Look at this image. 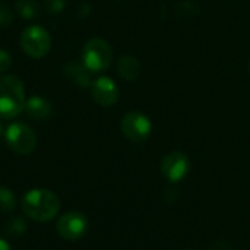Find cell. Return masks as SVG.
<instances>
[{"instance_id": "6da1fadb", "label": "cell", "mask_w": 250, "mask_h": 250, "mask_svg": "<svg viewBox=\"0 0 250 250\" xmlns=\"http://www.w3.org/2000/svg\"><path fill=\"white\" fill-rule=\"evenodd\" d=\"M22 211L34 221H51L60 211V199L48 189H32L22 198Z\"/></svg>"}, {"instance_id": "7a4b0ae2", "label": "cell", "mask_w": 250, "mask_h": 250, "mask_svg": "<svg viewBox=\"0 0 250 250\" xmlns=\"http://www.w3.org/2000/svg\"><path fill=\"white\" fill-rule=\"evenodd\" d=\"M25 108V88L15 75L0 78V119H13Z\"/></svg>"}, {"instance_id": "3957f363", "label": "cell", "mask_w": 250, "mask_h": 250, "mask_svg": "<svg viewBox=\"0 0 250 250\" xmlns=\"http://www.w3.org/2000/svg\"><path fill=\"white\" fill-rule=\"evenodd\" d=\"M113 51L110 44L103 38H91L82 51V63L88 69V72L98 73L111 64Z\"/></svg>"}, {"instance_id": "277c9868", "label": "cell", "mask_w": 250, "mask_h": 250, "mask_svg": "<svg viewBox=\"0 0 250 250\" xmlns=\"http://www.w3.org/2000/svg\"><path fill=\"white\" fill-rule=\"evenodd\" d=\"M21 47L29 57L42 59L50 51L51 38L44 28L32 25L21 34Z\"/></svg>"}, {"instance_id": "5b68a950", "label": "cell", "mask_w": 250, "mask_h": 250, "mask_svg": "<svg viewBox=\"0 0 250 250\" xmlns=\"http://www.w3.org/2000/svg\"><path fill=\"white\" fill-rule=\"evenodd\" d=\"M6 142L9 148L21 155L31 154L37 146V136L34 130L23 123H12L4 132Z\"/></svg>"}, {"instance_id": "8992f818", "label": "cell", "mask_w": 250, "mask_h": 250, "mask_svg": "<svg viewBox=\"0 0 250 250\" xmlns=\"http://www.w3.org/2000/svg\"><path fill=\"white\" fill-rule=\"evenodd\" d=\"M120 129L129 141L144 142L149 138L152 132V123L145 114L139 111H129L123 116L120 122Z\"/></svg>"}, {"instance_id": "52a82bcc", "label": "cell", "mask_w": 250, "mask_h": 250, "mask_svg": "<svg viewBox=\"0 0 250 250\" xmlns=\"http://www.w3.org/2000/svg\"><path fill=\"white\" fill-rule=\"evenodd\" d=\"M88 218L81 212H66L63 214L56 224L57 233L63 240L76 242L81 240L88 233Z\"/></svg>"}, {"instance_id": "ba28073f", "label": "cell", "mask_w": 250, "mask_h": 250, "mask_svg": "<svg viewBox=\"0 0 250 250\" xmlns=\"http://www.w3.org/2000/svg\"><path fill=\"white\" fill-rule=\"evenodd\" d=\"M189 171H190V160L186 154L180 151L167 154L161 161V173L171 183L182 182L189 174Z\"/></svg>"}, {"instance_id": "9c48e42d", "label": "cell", "mask_w": 250, "mask_h": 250, "mask_svg": "<svg viewBox=\"0 0 250 250\" xmlns=\"http://www.w3.org/2000/svg\"><path fill=\"white\" fill-rule=\"evenodd\" d=\"M91 95L97 104L111 107L119 101V86L113 79L101 76L91 83Z\"/></svg>"}, {"instance_id": "30bf717a", "label": "cell", "mask_w": 250, "mask_h": 250, "mask_svg": "<svg viewBox=\"0 0 250 250\" xmlns=\"http://www.w3.org/2000/svg\"><path fill=\"white\" fill-rule=\"evenodd\" d=\"M26 114L31 119L35 120H42V119H48L51 116L53 107L50 104V101L41 98V97H31L26 103H25V108Z\"/></svg>"}, {"instance_id": "8fae6325", "label": "cell", "mask_w": 250, "mask_h": 250, "mask_svg": "<svg viewBox=\"0 0 250 250\" xmlns=\"http://www.w3.org/2000/svg\"><path fill=\"white\" fill-rule=\"evenodd\" d=\"M117 72L125 81H135L141 75V63L135 56L125 54L117 62Z\"/></svg>"}, {"instance_id": "7c38bea8", "label": "cell", "mask_w": 250, "mask_h": 250, "mask_svg": "<svg viewBox=\"0 0 250 250\" xmlns=\"http://www.w3.org/2000/svg\"><path fill=\"white\" fill-rule=\"evenodd\" d=\"M86 70L88 69L83 66V63H82V66L76 62H72L67 64V75L72 76L75 79V82L78 85H82V86H86L89 83V78H88Z\"/></svg>"}, {"instance_id": "4fadbf2b", "label": "cell", "mask_w": 250, "mask_h": 250, "mask_svg": "<svg viewBox=\"0 0 250 250\" xmlns=\"http://www.w3.org/2000/svg\"><path fill=\"white\" fill-rule=\"evenodd\" d=\"M4 231H6L7 236L19 237V236H22V234L26 231V223H25V220H23L22 217H19V215L10 217V218L6 221Z\"/></svg>"}, {"instance_id": "5bb4252c", "label": "cell", "mask_w": 250, "mask_h": 250, "mask_svg": "<svg viewBox=\"0 0 250 250\" xmlns=\"http://www.w3.org/2000/svg\"><path fill=\"white\" fill-rule=\"evenodd\" d=\"M16 10L21 16L26 19H32L38 16L40 13V6L34 0H18L16 1Z\"/></svg>"}, {"instance_id": "9a60e30c", "label": "cell", "mask_w": 250, "mask_h": 250, "mask_svg": "<svg viewBox=\"0 0 250 250\" xmlns=\"http://www.w3.org/2000/svg\"><path fill=\"white\" fill-rule=\"evenodd\" d=\"M16 208V198L12 190L0 186V212L9 214Z\"/></svg>"}, {"instance_id": "2e32d148", "label": "cell", "mask_w": 250, "mask_h": 250, "mask_svg": "<svg viewBox=\"0 0 250 250\" xmlns=\"http://www.w3.org/2000/svg\"><path fill=\"white\" fill-rule=\"evenodd\" d=\"M45 9L50 13H60L64 7V1L63 0H45Z\"/></svg>"}, {"instance_id": "e0dca14e", "label": "cell", "mask_w": 250, "mask_h": 250, "mask_svg": "<svg viewBox=\"0 0 250 250\" xmlns=\"http://www.w3.org/2000/svg\"><path fill=\"white\" fill-rule=\"evenodd\" d=\"M12 66V57L7 51L0 50V73L9 70V67Z\"/></svg>"}, {"instance_id": "ac0fdd59", "label": "cell", "mask_w": 250, "mask_h": 250, "mask_svg": "<svg viewBox=\"0 0 250 250\" xmlns=\"http://www.w3.org/2000/svg\"><path fill=\"white\" fill-rule=\"evenodd\" d=\"M12 22V13L7 6L0 4V26H7Z\"/></svg>"}, {"instance_id": "d6986e66", "label": "cell", "mask_w": 250, "mask_h": 250, "mask_svg": "<svg viewBox=\"0 0 250 250\" xmlns=\"http://www.w3.org/2000/svg\"><path fill=\"white\" fill-rule=\"evenodd\" d=\"M0 250H12L10 249V245L4 239H1V237H0Z\"/></svg>"}, {"instance_id": "ffe728a7", "label": "cell", "mask_w": 250, "mask_h": 250, "mask_svg": "<svg viewBox=\"0 0 250 250\" xmlns=\"http://www.w3.org/2000/svg\"><path fill=\"white\" fill-rule=\"evenodd\" d=\"M1 132H3V126H1V123H0V136H1Z\"/></svg>"}, {"instance_id": "44dd1931", "label": "cell", "mask_w": 250, "mask_h": 250, "mask_svg": "<svg viewBox=\"0 0 250 250\" xmlns=\"http://www.w3.org/2000/svg\"><path fill=\"white\" fill-rule=\"evenodd\" d=\"M249 72H250V62H249Z\"/></svg>"}]
</instances>
